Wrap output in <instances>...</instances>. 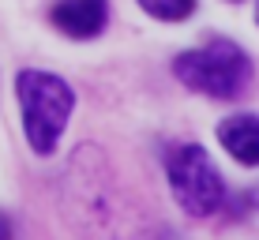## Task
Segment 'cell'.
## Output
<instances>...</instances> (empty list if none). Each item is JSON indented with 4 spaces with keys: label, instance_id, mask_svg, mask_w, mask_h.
Masks as SVG:
<instances>
[{
    "label": "cell",
    "instance_id": "1",
    "mask_svg": "<svg viewBox=\"0 0 259 240\" xmlns=\"http://www.w3.org/2000/svg\"><path fill=\"white\" fill-rule=\"evenodd\" d=\"M15 94H19V109H23V131L34 154H53L60 143V131L75 109V94L60 75L26 68L15 79Z\"/></svg>",
    "mask_w": 259,
    "mask_h": 240
},
{
    "label": "cell",
    "instance_id": "2",
    "mask_svg": "<svg viewBox=\"0 0 259 240\" xmlns=\"http://www.w3.org/2000/svg\"><path fill=\"white\" fill-rule=\"evenodd\" d=\"M173 75L188 90H199L207 98L233 102L252 83V60L248 53L229 38H210L203 49H188L173 60Z\"/></svg>",
    "mask_w": 259,
    "mask_h": 240
},
{
    "label": "cell",
    "instance_id": "3",
    "mask_svg": "<svg viewBox=\"0 0 259 240\" xmlns=\"http://www.w3.org/2000/svg\"><path fill=\"white\" fill-rule=\"evenodd\" d=\"M165 173H169V188H173L177 203L184 207V214L192 218H207L222 207L226 199V184H222L218 165L210 162V154L203 147H177L165 158Z\"/></svg>",
    "mask_w": 259,
    "mask_h": 240
},
{
    "label": "cell",
    "instance_id": "4",
    "mask_svg": "<svg viewBox=\"0 0 259 240\" xmlns=\"http://www.w3.org/2000/svg\"><path fill=\"white\" fill-rule=\"evenodd\" d=\"M109 19L105 0H57L53 8V26L64 30L68 38H98Z\"/></svg>",
    "mask_w": 259,
    "mask_h": 240
},
{
    "label": "cell",
    "instance_id": "5",
    "mask_svg": "<svg viewBox=\"0 0 259 240\" xmlns=\"http://www.w3.org/2000/svg\"><path fill=\"white\" fill-rule=\"evenodd\" d=\"M218 139H222V147H226L240 165H259V120L255 117L240 113V117L222 120Z\"/></svg>",
    "mask_w": 259,
    "mask_h": 240
},
{
    "label": "cell",
    "instance_id": "6",
    "mask_svg": "<svg viewBox=\"0 0 259 240\" xmlns=\"http://www.w3.org/2000/svg\"><path fill=\"white\" fill-rule=\"evenodd\" d=\"M139 8L162 23H181L195 12V0H139Z\"/></svg>",
    "mask_w": 259,
    "mask_h": 240
},
{
    "label": "cell",
    "instance_id": "7",
    "mask_svg": "<svg viewBox=\"0 0 259 240\" xmlns=\"http://www.w3.org/2000/svg\"><path fill=\"white\" fill-rule=\"evenodd\" d=\"M0 240H12V218L0 214Z\"/></svg>",
    "mask_w": 259,
    "mask_h": 240
},
{
    "label": "cell",
    "instance_id": "8",
    "mask_svg": "<svg viewBox=\"0 0 259 240\" xmlns=\"http://www.w3.org/2000/svg\"><path fill=\"white\" fill-rule=\"evenodd\" d=\"M252 203H255V207H259V184H255V191H252Z\"/></svg>",
    "mask_w": 259,
    "mask_h": 240
},
{
    "label": "cell",
    "instance_id": "9",
    "mask_svg": "<svg viewBox=\"0 0 259 240\" xmlns=\"http://www.w3.org/2000/svg\"><path fill=\"white\" fill-rule=\"evenodd\" d=\"M255 23H259V0H255Z\"/></svg>",
    "mask_w": 259,
    "mask_h": 240
}]
</instances>
